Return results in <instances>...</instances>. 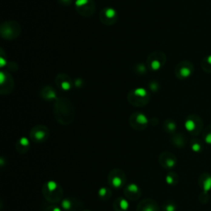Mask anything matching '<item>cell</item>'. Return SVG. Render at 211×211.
Masks as SVG:
<instances>
[{
    "label": "cell",
    "mask_w": 211,
    "mask_h": 211,
    "mask_svg": "<svg viewBox=\"0 0 211 211\" xmlns=\"http://www.w3.org/2000/svg\"><path fill=\"white\" fill-rule=\"evenodd\" d=\"M129 124L132 128H134L135 130H144L148 126L149 120L145 115L137 112L130 116Z\"/></svg>",
    "instance_id": "obj_8"
},
{
    "label": "cell",
    "mask_w": 211,
    "mask_h": 211,
    "mask_svg": "<svg viewBox=\"0 0 211 211\" xmlns=\"http://www.w3.org/2000/svg\"><path fill=\"white\" fill-rule=\"evenodd\" d=\"M82 202L79 199L74 197H67L62 199L60 207L64 211H81Z\"/></svg>",
    "instance_id": "obj_9"
},
{
    "label": "cell",
    "mask_w": 211,
    "mask_h": 211,
    "mask_svg": "<svg viewBox=\"0 0 211 211\" xmlns=\"http://www.w3.org/2000/svg\"><path fill=\"white\" fill-rule=\"evenodd\" d=\"M73 0H59V2L62 3V4H65V5H69L71 3H72Z\"/></svg>",
    "instance_id": "obj_32"
},
{
    "label": "cell",
    "mask_w": 211,
    "mask_h": 211,
    "mask_svg": "<svg viewBox=\"0 0 211 211\" xmlns=\"http://www.w3.org/2000/svg\"><path fill=\"white\" fill-rule=\"evenodd\" d=\"M165 181L166 183L169 186H175L177 184L179 181L178 175L174 172H169L165 177Z\"/></svg>",
    "instance_id": "obj_22"
},
{
    "label": "cell",
    "mask_w": 211,
    "mask_h": 211,
    "mask_svg": "<svg viewBox=\"0 0 211 211\" xmlns=\"http://www.w3.org/2000/svg\"><path fill=\"white\" fill-rule=\"evenodd\" d=\"M162 209L163 211H176L177 205L172 200H167L162 205Z\"/></svg>",
    "instance_id": "obj_26"
},
{
    "label": "cell",
    "mask_w": 211,
    "mask_h": 211,
    "mask_svg": "<svg viewBox=\"0 0 211 211\" xmlns=\"http://www.w3.org/2000/svg\"><path fill=\"white\" fill-rule=\"evenodd\" d=\"M41 96L45 100H52L56 98L55 92L50 87H46L41 91Z\"/></svg>",
    "instance_id": "obj_23"
},
{
    "label": "cell",
    "mask_w": 211,
    "mask_h": 211,
    "mask_svg": "<svg viewBox=\"0 0 211 211\" xmlns=\"http://www.w3.org/2000/svg\"><path fill=\"white\" fill-rule=\"evenodd\" d=\"M192 70H193V67H192V65L191 63L182 62L176 67V73L179 78L185 79V78H187L191 75Z\"/></svg>",
    "instance_id": "obj_15"
},
{
    "label": "cell",
    "mask_w": 211,
    "mask_h": 211,
    "mask_svg": "<svg viewBox=\"0 0 211 211\" xmlns=\"http://www.w3.org/2000/svg\"><path fill=\"white\" fill-rule=\"evenodd\" d=\"M149 87H150V88H151V90H152V91H156V90H158V83L155 82H151V83H150Z\"/></svg>",
    "instance_id": "obj_30"
},
{
    "label": "cell",
    "mask_w": 211,
    "mask_h": 211,
    "mask_svg": "<svg viewBox=\"0 0 211 211\" xmlns=\"http://www.w3.org/2000/svg\"><path fill=\"white\" fill-rule=\"evenodd\" d=\"M30 146H31V143H30L29 139L26 137H22L18 139L16 144V149L18 152L23 154L28 152Z\"/></svg>",
    "instance_id": "obj_18"
},
{
    "label": "cell",
    "mask_w": 211,
    "mask_h": 211,
    "mask_svg": "<svg viewBox=\"0 0 211 211\" xmlns=\"http://www.w3.org/2000/svg\"><path fill=\"white\" fill-rule=\"evenodd\" d=\"M21 32L19 24L15 22H8L2 24L1 26V34L3 38L12 40L18 37Z\"/></svg>",
    "instance_id": "obj_5"
},
{
    "label": "cell",
    "mask_w": 211,
    "mask_h": 211,
    "mask_svg": "<svg viewBox=\"0 0 211 211\" xmlns=\"http://www.w3.org/2000/svg\"><path fill=\"white\" fill-rule=\"evenodd\" d=\"M201 186L205 193H207L211 189V176L209 174H203L200 177Z\"/></svg>",
    "instance_id": "obj_21"
},
{
    "label": "cell",
    "mask_w": 211,
    "mask_h": 211,
    "mask_svg": "<svg viewBox=\"0 0 211 211\" xmlns=\"http://www.w3.org/2000/svg\"><path fill=\"white\" fill-rule=\"evenodd\" d=\"M100 20L104 24L112 25L117 20V12L112 8H106L100 13Z\"/></svg>",
    "instance_id": "obj_13"
},
{
    "label": "cell",
    "mask_w": 211,
    "mask_h": 211,
    "mask_svg": "<svg viewBox=\"0 0 211 211\" xmlns=\"http://www.w3.org/2000/svg\"><path fill=\"white\" fill-rule=\"evenodd\" d=\"M45 211H64V210L62 209L61 207H59V206H58L57 205H53V204H51V205L47 206L46 208H45Z\"/></svg>",
    "instance_id": "obj_27"
},
{
    "label": "cell",
    "mask_w": 211,
    "mask_h": 211,
    "mask_svg": "<svg viewBox=\"0 0 211 211\" xmlns=\"http://www.w3.org/2000/svg\"><path fill=\"white\" fill-rule=\"evenodd\" d=\"M164 129L167 133H174L176 129V123L172 120H167L164 122Z\"/></svg>",
    "instance_id": "obj_25"
},
{
    "label": "cell",
    "mask_w": 211,
    "mask_h": 211,
    "mask_svg": "<svg viewBox=\"0 0 211 211\" xmlns=\"http://www.w3.org/2000/svg\"><path fill=\"white\" fill-rule=\"evenodd\" d=\"M158 162L166 169H172L177 162L176 156L170 152H162L158 157Z\"/></svg>",
    "instance_id": "obj_11"
},
{
    "label": "cell",
    "mask_w": 211,
    "mask_h": 211,
    "mask_svg": "<svg viewBox=\"0 0 211 211\" xmlns=\"http://www.w3.org/2000/svg\"><path fill=\"white\" fill-rule=\"evenodd\" d=\"M148 65L151 70H159L165 63V55L162 53L157 51L152 54L148 59Z\"/></svg>",
    "instance_id": "obj_10"
},
{
    "label": "cell",
    "mask_w": 211,
    "mask_h": 211,
    "mask_svg": "<svg viewBox=\"0 0 211 211\" xmlns=\"http://www.w3.org/2000/svg\"><path fill=\"white\" fill-rule=\"evenodd\" d=\"M56 83L59 88H61L62 90H65V91H69L73 86V82L71 81L70 78L65 74L58 75L57 79H56Z\"/></svg>",
    "instance_id": "obj_16"
},
{
    "label": "cell",
    "mask_w": 211,
    "mask_h": 211,
    "mask_svg": "<svg viewBox=\"0 0 211 211\" xmlns=\"http://www.w3.org/2000/svg\"><path fill=\"white\" fill-rule=\"evenodd\" d=\"M205 140L207 144H211V133H209V134H207V135H205Z\"/></svg>",
    "instance_id": "obj_31"
},
{
    "label": "cell",
    "mask_w": 211,
    "mask_h": 211,
    "mask_svg": "<svg viewBox=\"0 0 211 211\" xmlns=\"http://www.w3.org/2000/svg\"><path fill=\"white\" fill-rule=\"evenodd\" d=\"M82 211H92V210H90V209H84V210H82Z\"/></svg>",
    "instance_id": "obj_33"
},
{
    "label": "cell",
    "mask_w": 211,
    "mask_h": 211,
    "mask_svg": "<svg viewBox=\"0 0 211 211\" xmlns=\"http://www.w3.org/2000/svg\"><path fill=\"white\" fill-rule=\"evenodd\" d=\"M54 113L56 120L64 126L70 124L74 118V110L73 105L65 97L58 99L55 106Z\"/></svg>",
    "instance_id": "obj_1"
},
{
    "label": "cell",
    "mask_w": 211,
    "mask_h": 211,
    "mask_svg": "<svg viewBox=\"0 0 211 211\" xmlns=\"http://www.w3.org/2000/svg\"><path fill=\"white\" fill-rule=\"evenodd\" d=\"M191 149L196 152H200V150H201V144L197 143L196 141H193L191 143Z\"/></svg>",
    "instance_id": "obj_28"
},
{
    "label": "cell",
    "mask_w": 211,
    "mask_h": 211,
    "mask_svg": "<svg viewBox=\"0 0 211 211\" xmlns=\"http://www.w3.org/2000/svg\"><path fill=\"white\" fill-rule=\"evenodd\" d=\"M129 102L136 106H143L149 102V96L144 88H137L129 93L128 97Z\"/></svg>",
    "instance_id": "obj_4"
},
{
    "label": "cell",
    "mask_w": 211,
    "mask_h": 211,
    "mask_svg": "<svg viewBox=\"0 0 211 211\" xmlns=\"http://www.w3.org/2000/svg\"><path fill=\"white\" fill-rule=\"evenodd\" d=\"M114 211H128L129 209V203L128 199L122 196L117 197L113 202Z\"/></svg>",
    "instance_id": "obj_17"
},
{
    "label": "cell",
    "mask_w": 211,
    "mask_h": 211,
    "mask_svg": "<svg viewBox=\"0 0 211 211\" xmlns=\"http://www.w3.org/2000/svg\"><path fill=\"white\" fill-rule=\"evenodd\" d=\"M172 143L175 144V146L182 148L186 144V141H185V139L182 136V135L177 134V135H175L172 137Z\"/></svg>",
    "instance_id": "obj_24"
},
{
    "label": "cell",
    "mask_w": 211,
    "mask_h": 211,
    "mask_svg": "<svg viewBox=\"0 0 211 211\" xmlns=\"http://www.w3.org/2000/svg\"><path fill=\"white\" fill-rule=\"evenodd\" d=\"M97 196L99 197V199L103 201L109 200L112 196V191L109 187L106 186H102L99 188V190L97 191Z\"/></svg>",
    "instance_id": "obj_20"
},
{
    "label": "cell",
    "mask_w": 211,
    "mask_h": 211,
    "mask_svg": "<svg viewBox=\"0 0 211 211\" xmlns=\"http://www.w3.org/2000/svg\"><path fill=\"white\" fill-rule=\"evenodd\" d=\"M43 196L47 201L53 205L61 202L64 199V191L59 183L55 181H47L42 187Z\"/></svg>",
    "instance_id": "obj_2"
},
{
    "label": "cell",
    "mask_w": 211,
    "mask_h": 211,
    "mask_svg": "<svg viewBox=\"0 0 211 211\" xmlns=\"http://www.w3.org/2000/svg\"><path fill=\"white\" fill-rule=\"evenodd\" d=\"M76 8L79 14L83 17H90L95 11V3L93 0H76Z\"/></svg>",
    "instance_id": "obj_7"
},
{
    "label": "cell",
    "mask_w": 211,
    "mask_h": 211,
    "mask_svg": "<svg viewBox=\"0 0 211 211\" xmlns=\"http://www.w3.org/2000/svg\"><path fill=\"white\" fill-rule=\"evenodd\" d=\"M124 195L126 196V199L129 200L135 201L141 197L142 191L140 187L135 183H129L126 185L124 189Z\"/></svg>",
    "instance_id": "obj_12"
},
{
    "label": "cell",
    "mask_w": 211,
    "mask_h": 211,
    "mask_svg": "<svg viewBox=\"0 0 211 211\" xmlns=\"http://www.w3.org/2000/svg\"><path fill=\"white\" fill-rule=\"evenodd\" d=\"M138 69H139V73H144L146 72V67H145L144 65H142V64L138 65Z\"/></svg>",
    "instance_id": "obj_29"
},
{
    "label": "cell",
    "mask_w": 211,
    "mask_h": 211,
    "mask_svg": "<svg viewBox=\"0 0 211 211\" xmlns=\"http://www.w3.org/2000/svg\"><path fill=\"white\" fill-rule=\"evenodd\" d=\"M136 211H159V206L153 199L146 198L139 203Z\"/></svg>",
    "instance_id": "obj_14"
},
{
    "label": "cell",
    "mask_w": 211,
    "mask_h": 211,
    "mask_svg": "<svg viewBox=\"0 0 211 211\" xmlns=\"http://www.w3.org/2000/svg\"><path fill=\"white\" fill-rule=\"evenodd\" d=\"M49 136H50V130L46 126L42 125L33 127L30 132V138L34 143L36 144H40L46 141Z\"/></svg>",
    "instance_id": "obj_6"
},
{
    "label": "cell",
    "mask_w": 211,
    "mask_h": 211,
    "mask_svg": "<svg viewBox=\"0 0 211 211\" xmlns=\"http://www.w3.org/2000/svg\"><path fill=\"white\" fill-rule=\"evenodd\" d=\"M107 182L108 184L115 189H120L123 187L126 183V172L120 168L112 169L108 174Z\"/></svg>",
    "instance_id": "obj_3"
},
{
    "label": "cell",
    "mask_w": 211,
    "mask_h": 211,
    "mask_svg": "<svg viewBox=\"0 0 211 211\" xmlns=\"http://www.w3.org/2000/svg\"><path fill=\"white\" fill-rule=\"evenodd\" d=\"M185 126H186V128L188 131L191 133V134H193V135L198 134L199 129H199L200 126H197L196 121L192 118H189V119L186 120V123H185Z\"/></svg>",
    "instance_id": "obj_19"
}]
</instances>
